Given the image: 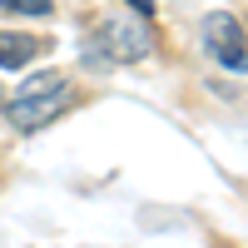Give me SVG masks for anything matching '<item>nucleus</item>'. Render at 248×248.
<instances>
[{
  "instance_id": "obj_3",
  "label": "nucleus",
  "mask_w": 248,
  "mask_h": 248,
  "mask_svg": "<svg viewBox=\"0 0 248 248\" xmlns=\"http://www.w3.org/2000/svg\"><path fill=\"white\" fill-rule=\"evenodd\" d=\"M203 50H209L223 70H248V35L238 25V15L214 10L209 20H203Z\"/></svg>"
},
{
  "instance_id": "obj_5",
  "label": "nucleus",
  "mask_w": 248,
  "mask_h": 248,
  "mask_svg": "<svg viewBox=\"0 0 248 248\" xmlns=\"http://www.w3.org/2000/svg\"><path fill=\"white\" fill-rule=\"evenodd\" d=\"M0 10H10V15H50L55 0H0Z\"/></svg>"
},
{
  "instance_id": "obj_2",
  "label": "nucleus",
  "mask_w": 248,
  "mask_h": 248,
  "mask_svg": "<svg viewBox=\"0 0 248 248\" xmlns=\"http://www.w3.org/2000/svg\"><path fill=\"white\" fill-rule=\"evenodd\" d=\"M149 50H154V30L144 20L139 25L134 20H105L90 40V55H105L99 65H129V60H144Z\"/></svg>"
},
{
  "instance_id": "obj_1",
  "label": "nucleus",
  "mask_w": 248,
  "mask_h": 248,
  "mask_svg": "<svg viewBox=\"0 0 248 248\" xmlns=\"http://www.w3.org/2000/svg\"><path fill=\"white\" fill-rule=\"evenodd\" d=\"M70 105H75V85H70V75H65V70H45V75L25 79V85L10 94L5 119L15 124L20 134H35V129H45V124H55Z\"/></svg>"
},
{
  "instance_id": "obj_6",
  "label": "nucleus",
  "mask_w": 248,
  "mask_h": 248,
  "mask_svg": "<svg viewBox=\"0 0 248 248\" xmlns=\"http://www.w3.org/2000/svg\"><path fill=\"white\" fill-rule=\"evenodd\" d=\"M129 5H134V15H139V20H149V15H154V0H129Z\"/></svg>"
},
{
  "instance_id": "obj_4",
  "label": "nucleus",
  "mask_w": 248,
  "mask_h": 248,
  "mask_svg": "<svg viewBox=\"0 0 248 248\" xmlns=\"http://www.w3.org/2000/svg\"><path fill=\"white\" fill-rule=\"evenodd\" d=\"M35 55H40V40H35V35L0 30V70H25Z\"/></svg>"
}]
</instances>
